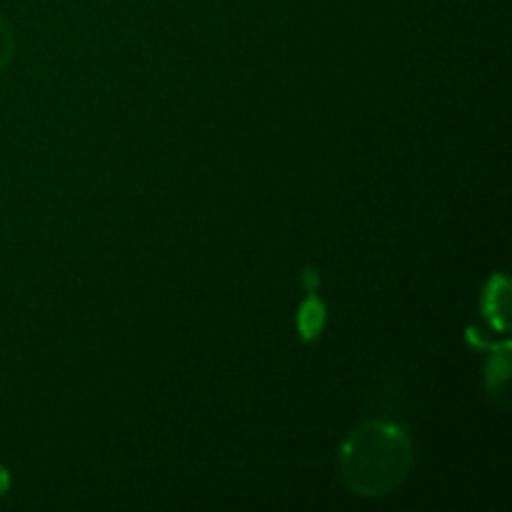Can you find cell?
<instances>
[{"mask_svg": "<svg viewBox=\"0 0 512 512\" xmlns=\"http://www.w3.org/2000/svg\"><path fill=\"white\" fill-rule=\"evenodd\" d=\"M413 460V443L400 425L368 420L343 443L340 475L360 498H383L408 480Z\"/></svg>", "mask_w": 512, "mask_h": 512, "instance_id": "1", "label": "cell"}, {"mask_svg": "<svg viewBox=\"0 0 512 512\" xmlns=\"http://www.w3.org/2000/svg\"><path fill=\"white\" fill-rule=\"evenodd\" d=\"M508 303H510V283L505 275H495L488 283V290L483 295V310L490 318V323L498 330L508 328Z\"/></svg>", "mask_w": 512, "mask_h": 512, "instance_id": "2", "label": "cell"}, {"mask_svg": "<svg viewBox=\"0 0 512 512\" xmlns=\"http://www.w3.org/2000/svg\"><path fill=\"white\" fill-rule=\"evenodd\" d=\"M325 325V305L315 295H310L298 313V328L305 340H315Z\"/></svg>", "mask_w": 512, "mask_h": 512, "instance_id": "3", "label": "cell"}, {"mask_svg": "<svg viewBox=\"0 0 512 512\" xmlns=\"http://www.w3.org/2000/svg\"><path fill=\"white\" fill-rule=\"evenodd\" d=\"M508 343L503 345L500 350H495L493 358H490V368H488V385H490V395H498L508 390L510 383V358H508Z\"/></svg>", "mask_w": 512, "mask_h": 512, "instance_id": "4", "label": "cell"}, {"mask_svg": "<svg viewBox=\"0 0 512 512\" xmlns=\"http://www.w3.org/2000/svg\"><path fill=\"white\" fill-rule=\"evenodd\" d=\"M15 53V38H13V30L8 28L3 18H0V73L5 70V65L13 60Z\"/></svg>", "mask_w": 512, "mask_h": 512, "instance_id": "5", "label": "cell"}, {"mask_svg": "<svg viewBox=\"0 0 512 512\" xmlns=\"http://www.w3.org/2000/svg\"><path fill=\"white\" fill-rule=\"evenodd\" d=\"M8 490H10V473H8V468H5V465H0V498H3Z\"/></svg>", "mask_w": 512, "mask_h": 512, "instance_id": "6", "label": "cell"}]
</instances>
